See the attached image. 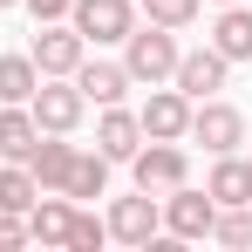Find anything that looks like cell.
Returning <instances> with one entry per match:
<instances>
[{"label":"cell","mask_w":252,"mask_h":252,"mask_svg":"<svg viewBox=\"0 0 252 252\" xmlns=\"http://www.w3.org/2000/svg\"><path fill=\"white\" fill-rule=\"evenodd\" d=\"M177 28H129L123 34V68H129V82H170V68H177Z\"/></svg>","instance_id":"1"},{"label":"cell","mask_w":252,"mask_h":252,"mask_svg":"<svg viewBox=\"0 0 252 252\" xmlns=\"http://www.w3.org/2000/svg\"><path fill=\"white\" fill-rule=\"evenodd\" d=\"M28 116H34L48 136H68V129L89 116V95L75 89V75H41V89L28 95Z\"/></svg>","instance_id":"2"},{"label":"cell","mask_w":252,"mask_h":252,"mask_svg":"<svg viewBox=\"0 0 252 252\" xmlns=\"http://www.w3.org/2000/svg\"><path fill=\"white\" fill-rule=\"evenodd\" d=\"M68 28L82 41L109 48V41H123L129 28H136V0H68Z\"/></svg>","instance_id":"3"},{"label":"cell","mask_w":252,"mask_h":252,"mask_svg":"<svg viewBox=\"0 0 252 252\" xmlns=\"http://www.w3.org/2000/svg\"><path fill=\"white\" fill-rule=\"evenodd\" d=\"M164 232L184 246V239H211V218H218V198L211 191H191V184H170L164 198Z\"/></svg>","instance_id":"4"},{"label":"cell","mask_w":252,"mask_h":252,"mask_svg":"<svg viewBox=\"0 0 252 252\" xmlns=\"http://www.w3.org/2000/svg\"><path fill=\"white\" fill-rule=\"evenodd\" d=\"M102 225H109L116 246H150V239L164 232V205H157V191H136V198H116Z\"/></svg>","instance_id":"5"},{"label":"cell","mask_w":252,"mask_h":252,"mask_svg":"<svg viewBox=\"0 0 252 252\" xmlns=\"http://www.w3.org/2000/svg\"><path fill=\"white\" fill-rule=\"evenodd\" d=\"M136 123H143V136H157V143H184L191 136V95L150 82V102L136 109Z\"/></svg>","instance_id":"6"},{"label":"cell","mask_w":252,"mask_h":252,"mask_svg":"<svg viewBox=\"0 0 252 252\" xmlns=\"http://www.w3.org/2000/svg\"><path fill=\"white\" fill-rule=\"evenodd\" d=\"M191 136L205 143L211 157H225V150H239V143H246V116H239L232 102L205 95V102H191Z\"/></svg>","instance_id":"7"},{"label":"cell","mask_w":252,"mask_h":252,"mask_svg":"<svg viewBox=\"0 0 252 252\" xmlns=\"http://www.w3.org/2000/svg\"><path fill=\"white\" fill-rule=\"evenodd\" d=\"M28 55H34V68H41V75H75V68H82V55H89V41L68 28V21H41Z\"/></svg>","instance_id":"8"},{"label":"cell","mask_w":252,"mask_h":252,"mask_svg":"<svg viewBox=\"0 0 252 252\" xmlns=\"http://www.w3.org/2000/svg\"><path fill=\"white\" fill-rule=\"evenodd\" d=\"M129 170H136V191H157V198H164L170 184H184V150H177V143H157V136H143V143H136V157H129Z\"/></svg>","instance_id":"9"},{"label":"cell","mask_w":252,"mask_h":252,"mask_svg":"<svg viewBox=\"0 0 252 252\" xmlns=\"http://www.w3.org/2000/svg\"><path fill=\"white\" fill-rule=\"evenodd\" d=\"M225 75H232V62H225L218 48H191V55H177V68H170V82L184 89L191 102L218 95V89H225Z\"/></svg>","instance_id":"10"},{"label":"cell","mask_w":252,"mask_h":252,"mask_svg":"<svg viewBox=\"0 0 252 252\" xmlns=\"http://www.w3.org/2000/svg\"><path fill=\"white\" fill-rule=\"evenodd\" d=\"M136 143H143L136 109H123V102H102V116H95V150H102L109 164H129V157H136Z\"/></svg>","instance_id":"11"},{"label":"cell","mask_w":252,"mask_h":252,"mask_svg":"<svg viewBox=\"0 0 252 252\" xmlns=\"http://www.w3.org/2000/svg\"><path fill=\"white\" fill-rule=\"evenodd\" d=\"M68 218H75V198L68 191H41L28 205V239L34 246H68Z\"/></svg>","instance_id":"12"},{"label":"cell","mask_w":252,"mask_h":252,"mask_svg":"<svg viewBox=\"0 0 252 252\" xmlns=\"http://www.w3.org/2000/svg\"><path fill=\"white\" fill-rule=\"evenodd\" d=\"M75 89H82L95 109H102V102H123L136 82H129V68H123V62H89V55H82V68H75Z\"/></svg>","instance_id":"13"},{"label":"cell","mask_w":252,"mask_h":252,"mask_svg":"<svg viewBox=\"0 0 252 252\" xmlns=\"http://www.w3.org/2000/svg\"><path fill=\"white\" fill-rule=\"evenodd\" d=\"M211 48L225 55V62H252V7H218V21H211Z\"/></svg>","instance_id":"14"},{"label":"cell","mask_w":252,"mask_h":252,"mask_svg":"<svg viewBox=\"0 0 252 252\" xmlns=\"http://www.w3.org/2000/svg\"><path fill=\"white\" fill-rule=\"evenodd\" d=\"M34 143H41V123L28 116V102H0V157L7 164H28Z\"/></svg>","instance_id":"15"},{"label":"cell","mask_w":252,"mask_h":252,"mask_svg":"<svg viewBox=\"0 0 252 252\" xmlns=\"http://www.w3.org/2000/svg\"><path fill=\"white\" fill-rule=\"evenodd\" d=\"M205 191L218 198V205H252V170L239 150H225V157H211V177H205Z\"/></svg>","instance_id":"16"},{"label":"cell","mask_w":252,"mask_h":252,"mask_svg":"<svg viewBox=\"0 0 252 252\" xmlns=\"http://www.w3.org/2000/svg\"><path fill=\"white\" fill-rule=\"evenodd\" d=\"M68 164H75V143H62V136H48V129H41V143L28 150L34 184H41V191H62V184H68Z\"/></svg>","instance_id":"17"},{"label":"cell","mask_w":252,"mask_h":252,"mask_svg":"<svg viewBox=\"0 0 252 252\" xmlns=\"http://www.w3.org/2000/svg\"><path fill=\"white\" fill-rule=\"evenodd\" d=\"M62 191H68L75 205H82V198H102V191H109V157H102V150H75V164H68V184H62Z\"/></svg>","instance_id":"18"},{"label":"cell","mask_w":252,"mask_h":252,"mask_svg":"<svg viewBox=\"0 0 252 252\" xmlns=\"http://www.w3.org/2000/svg\"><path fill=\"white\" fill-rule=\"evenodd\" d=\"M34 89H41L34 55H0V102H28Z\"/></svg>","instance_id":"19"},{"label":"cell","mask_w":252,"mask_h":252,"mask_svg":"<svg viewBox=\"0 0 252 252\" xmlns=\"http://www.w3.org/2000/svg\"><path fill=\"white\" fill-rule=\"evenodd\" d=\"M34 198H41V184H34L28 164H7V170H0V211H21V218H28Z\"/></svg>","instance_id":"20"},{"label":"cell","mask_w":252,"mask_h":252,"mask_svg":"<svg viewBox=\"0 0 252 252\" xmlns=\"http://www.w3.org/2000/svg\"><path fill=\"white\" fill-rule=\"evenodd\" d=\"M211 239H218V246H232V252H246V246H252V205H218Z\"/></svg>","instance_id":"21"},{"label":"cell","mask_w":252,"mask_h":252,"mask_svg":"<svg viewBox=\"0 0 252 252\" xmlns=\"http://www.w3.org/2000/svg\"><path fill=\"white\" fill-rule=\"evenodd\" d=\"M102 239H109V225H102L95 211H82V205H75V218H68V252H95Z\"/></svg>","instance_id":"22"},{"label":"cell","mask_w":252,"mask_h":252,"mask_svg":"<svg viewBox=\"0 0 252 252\" xmlns=\"http://www.w3.org/2000/svg\"><path fill=\"white\" fill-rule=\"evenodd\" d=\"M198 7H205V0H143V14H150L157 28H191Z\"/></svg>","instance_id":"23"},{"label":"cell","mask_w":252,"mask_h":252,"mask_svg":"<svg viewBox=\"0 0 252 252\" xmlns=\"http://www.w3.org/2000/svg\"><path fill=\"white\" fill-rule=\"evenodd\" d=\"M28 239V218L21 211H0V246H21Z\"/></svg>","instance_id":"24"},{"label":"cell","mask_w":252,"mask_h":252,"mask_svg":"<svg viewBox=\"0 0 252 252\" xmlns=\"http://www.w3.org/2000/svg\"><path fill=\"white\" fill-rule=\"evenodd\" d=\"M34 7V21H68V0H28Z\"/></svg>","instance_id":"25"},{"label":"cell","mask_w":252,"mask_h":252,"mask_svg":"<svg viewBox=\"0 0 252 252\" xmlns=\"http://www.w3.org/2000/svg\"><path fill=\"white\" fill-rule=\"evenodd\" d=\"M7 7H21V0H0V14H7Z\"/></svg>","instance_id":"26"},{"label":"cell","mask_w":252,"mask_h":252,"mask_svg":"<svg viewBox=\"0 0 252 252\" xmlns=\"http://www.w3.org/2000/svg\"><path fill=\"white\" fill-rule=\"evenodd\" d=\"M211 7H232V0H211Z\"/></svg>","instance_id":"27"},{"label":"cell","mask_w":252,"mask_h":252,"mask_svg":"<svg viewBox=\"0 0 252 252\" xmlns=\"http://www.w3.org/2000/svg\"><path fill=\"white\" fill-rule=\"evenodd\" d=\"M246 170H252V164H246Z\"/></svg>","instance_id":"28"}]
</instances>
